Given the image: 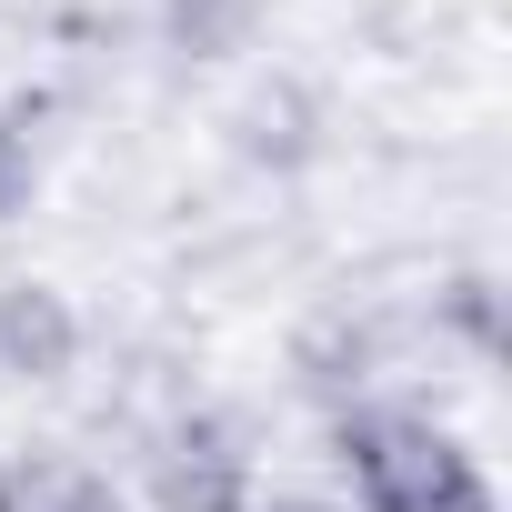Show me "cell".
I'll return each mask as SVG.
<instances>
[{
	"label": "cell",
	"mask_w": 512,
	"mask_h": 512,
	"mask_svg": "<svg viewBox=\"0 0 512 512\" xmlns=\"http://www.w3.org/2000/svg\"><path fill=\"white\" fill-rule=\"evenodd\" d=\"M322 442H332V472H342L352 512H502L482 452L402 392L322 412Z\"/></svg>",
	"instance_id": "6da1fadb"
},
{
	"label": "cell",
	"mask_w": 512,
	"mask_h": 512,
	"mask_svg": "<svg viewBox=\"0 0 512 512\" xmlns=\"http://www.w3.org/2000/svg\"><path fill=\"white\" fill-rule=\"evenodd\" d=\"M262 482V442L231 402H191L151 432L141 452V512H251Z\"/></svg>",
	"instance_id": "7a4b0ae2"
},
{
	"label": "cell",
	"mask_w": 512,
	"mask_h": 512,
	"mask_svg": "<svg viewBox=\"0 0 512 512\" xmlns=\"http://www.w3.org/2000/svg\"><path fill=\"white\" fill-rule=\"evenodd\" d=\"M91 352V322L61 282H0V372L11 382H71Z\"/></svg>",
	"instance_id": "3957f363"
},
{
	"label": "cell",
	"mask_w": 512,
	"mask_h": 512,
	"mask_svg": "<svg viewBox=\"0 0 512 512\" xmlns=\"http://www.w3.org/2000/svg\"><path fill=\"white\" fill-rule=\"evenodd\" d=\"M0 512H141L81 452H0Z\"/></svg>",
	"instance_id": "277c9868"
},
{
	"label": "cell",
	"mask_w": 512,
	"mask_h": 512,
	"mask_svg": "<svg viewBox=\"0 0 512 512\" xmlns=\"http://www.w3.org/2000/svg\"><path fill=\"white\" fill-rule=\"evenodd\" d=\"M262 31V0H161V41L181 61H231Z\"/></svg>",
	"instance_id": "5b68a950"
},
{
	"label": "cell",
	"mask_w": 512,
	"mask_h": 512,
	"mask_svg": "<svg viewBox=\"0 0 512 512\" xmlns=\"http://www.w3.org/2000/svg\"><path fill=\"white\" fill-rule=\"evenodd\" d=\"M432 332H442L452 352L492 362V352H502V282H492V272H452V282L432 292Z\"/></svg>",
	"instance_id": "8992f818"
},
{
	"label": "cell",
	"mask_w": 512,
	"mask_h": 512,
	"mask_svg": "<svg viewBox=\"0 0 512 512\" xmlns=\"http://www.w3.org/2000/svg\"><path fill=\"white\" fill-rule=\"evenodd\" d=\"M31 191H41V141H31L21 111H0V221H21Z\"/></svg>",
	"instance_id": "52a82bcc"
},
{
	"label": "cell",
	"mask_w": 512,
	"mask_h": 512,
	"mask_svg": "<svg viewBox=\"0 0 512 512\" xmlns=\"http://www.w3.org/2000/svg\"><path fill=\"white\" fill-rule=\"evenodd\" d=\"M251 512H342V502H312V492H262Z\"/></svg>",
	"instance_id": "ba28073f"
}]
</instances>
